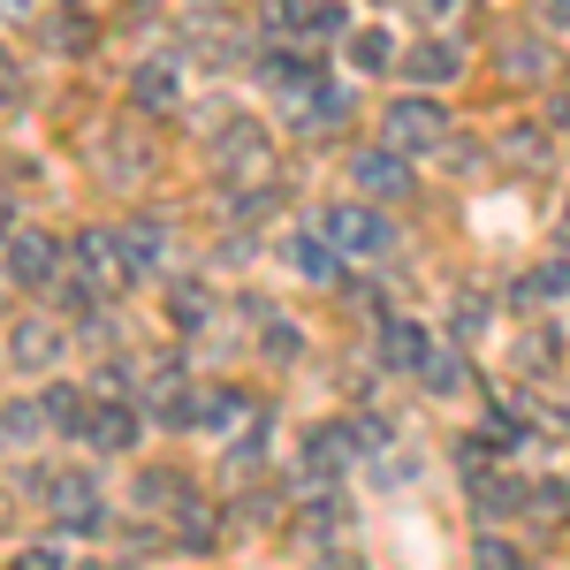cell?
I'll use <instances>...</instances> for the list:
<instances>
[{
	"mask_svg": "<svg viewBox=\"0 0 570 570\" xmlns=\"http://www.w3.org/2000/svg\"><path fill=\"white\" fill-rule=\"evenodd\" d=\"M214 168L228 183H266V168H274V137H266L259 122H228V130L214 137Z\"/></svg>",
	"mask_w": 570,
	"mask_h": 570,
	"instance_id": "1",
	"label": "cell"
},
{
	"mask_svg": "<svg viewBox=\"0 0 570 570\" xmlns=\"http://www.w3.org/2000/svg\"><path fill=\"white\" fill-rule=\"evenodd\" d=\"M441 130H449V115H441V99H395L389 115H381V137H389L395 153H434Z\"/></svg>",
	"mask_w": 570,
	"mask_h": 570,
	"instance_id": "2",
	"label": "cell"
},
{
	"mask_svg": "<svg viewBox=\"0 0 570 570\" xmlns=\"http://www.w3.org/2000/svg\"><path fill=\"white\" fill-rule=\"evenodd\" d=\"M69 252H77V274H85L91 289H122V282H137L130 259H122V236H115V228H85Z\"/></svg>",
	"mask_w": 570,
	"mask_h": 570,
	"instance_id": "3",
	"label": "cell"
},
{
	"mask_svg": "<svg viewBox=\"0 0 570 570\" xmlns=\"http://www.w3.org/2000/svg\"><path fill=\"white\" fill-rule=\"evenodd\" d=\"M320 228H327L343 252H357V259H381V252H389V220H381V206H365V198H357V206H335Z\"/></svg>",
	"mask_w": 570,
	"mask_h": 570,
	"instance_id": "4",
	"label": "cell"
},
{
	"mask_svg": "<svg viewBox=\"0 0 570 570\" xmlns=\"http://www.w3.org/2000/svg\"><path fill=\"white\" fill-rule=\"evenodd\" d=\"M0 266H8V282L39 289V282L61 274V252H53V236H39V228H16V236H8V252H0Z\"/></svg>",
	"mask_w": 570,
	"mask_h": 570,
	"instance_id": "5",
	"label": "cell"
},
{
	"mask_svg": "<svg viewBox=\"0 0 570 570\" xmlns=\"http://www.w3.org/2000/svg\"><path fill=\"white\" fill-rule=\"evenodd\" d=\"M289 122H297L305 137L343 130V122H351V85H305V91H297V107H289Z\"/></svg>",
	"mask_w": 570,
	"mask_h": 570,
	"instance_id": "6",
	"label": "cell"
},
{
	"mask_svg": "<svg viewBox=\"0 0 570 570\" xmlns=\"http://www.w3.org/2000/svg\"><path fill=\"white\" fill-rule=\"evenodd\" d=\"M46 494H53V518H61V532H107V510H99V487H91L85 472L53 480Z\"/></svg>",
	"mask_w": 570,
	"mask_h": 570,
	"instance_id": "7",
	"label": "cell"
},
{
	"mask_svg": "<svg viewBox=\"0 0 570 570\" xmlns=\"http://www.w3.org/2000/svg\"><path fill=\"white\" fill-rule=\"evenodd\" d=\"M8 357H16L23 373H46V365L61 357V320H46V312L16 320V327H8Z\"/></svg>",
	"mask_w": 570,
	"mask_h": 570,
	"instance_id": "8",
	"label": "cell"
},
{
	"mask_svg": "<svg viewBox=\"0 0 570 570\" xmlns=\"http://www.w3.org/2000/svg\"><path fill=\"white\" fill-rule=\"evenodd\" d=\"M351 183H357V198L381 206V198H403V190H411V168L395 160V145H381V153H357L351 160Z\"/></svg>",
	"mask_w": 570,
	"mask_h": 570,
	"instance_id": "9",
	"label": "cell"
},
{
	"mask_svg": "<svg viewBox=\"0 0 570 570\" xmlns=\"http://www.w3.org/2000/svg\"><path fill=\"white\" fill-rule=\"evenodd\" d=\"M357 464V434L351 426H320V434H305V480H343V472H351Z\"/></svg>",
	"mask_w": 570,
	"mask_h": 570,
	"instance_id": "10",
	"label": "cell"
},
{
	"mask_svg": "<svg viewBox=\"0 0 570 570\" xmlns=\"http://www.w3.org/2000/svg\"><path fill=\"white\" fill-rule=\"evenodd\" d=\"M289 266H297L305 282H320V289H327V282H343V244H335L327 228H305V236L289 244Z\"/></svg>",
	"mask_w": 570,
	"mask_h": 570,
	"instance_id": "11",
	"label": "cell"
},
{
	"mask_svg": "<svg viewBox=\"0 0 570 570\" xmlns=\"http://www.w3.org/2000/svg\"><path fill=\"white\" fill-rule=\"evenodd\" d=\"M403 69H411L419 85L434 91V85H456V77H464V53H456L449 39H419L411 53H403Z\"/></svg>",
	"mask_w": 570,
	"mask_h": 570,
	"instance_id": "12",
	"label": "cell"
},
{
	"mask_svg": "<svg viewBox=\"0 0 570 570\" xmlns=\"http://www.w3.org/2000/svg\"><path fill=\"white\" fill-rule=\"evenodd\" d=\"M373 357H381L389 373H419V357H426V327H411V320H381Z\"/></svg>",
	"mask_w": 570,
	"mask_h": 570,
	"instance_id": "13",
	"label": "cell"
},
{
	"mask_svg": "<svg viewBox=\"0 0 570 570\" xmlns=\"http://www.w3.org/2000/svg\"><path fill=\"white\" fill-rule=\"evenodd\" d=\"M130 107L168 115V107H176V69H168V61H137L130 69Z\"/></svg>",
	"mask_w": 570,
	"mask_h": 570,
	"instance_id": "14",
	"label": "cell"
},
{
	"mask_svg": "<svg viewBox=\"0 0 570 570\" xmlns=\"http://www.w3.org/2000/svg\"><path fill=\"white\" fill-rule=\"evenodd\" d=\"M494 69L518 77V85H532V77H548V46L532 39V31H510V39L494 46Z\"/></svg>",
	"mask_w": 570,
	"mask_h": 570,
	"instance_id": "15",
	"label": "cell"
},
{
	"mask_svg": "<svg viewBox=\"0 0 570 570\" xmlns=\"http://www.w3.org/2000/svg\"><path fill=\"white\" fill-rule=\"evenodd\" d=\"M137 434H145V419H137L130 403H99V411H91V441H99V449L122 456V449H137Z\"/></svg>",
	"mask_w": 570,
	"mask_h": 570,
	"instance_id": "16",
	"label": "cell"
},
{
	"mask_svg": "<svg viewBox=\"0 0 570 570\" xmlns=\"http://www.w3.org/2000/svg\"><path fill=\"white\" fill-rule=\"evenodd\" d=\"M39 403H46V426H53V434H91V411H99V403H91L85 389H46Z\"/></svg>",
	"mask_w": 570,
	"mask_h": 570,
	"instance_id": "17",
	"label": "cell"
},
{
	"mask_svg": "<svg viewBox=\"0 0 570 570\" xmlns=\"http://www.w3.org/2000/svg\"><path fill=\"white\" fill-rule=\"evenodd\" d=\"M168 525H176V548H190V556H206V548H214V540H220L214 510H206V502H190V494H183V502H176V518H168Z\"/></svg>",
	"mask_w": 570,
	"mask_h": 570,
	"instance_id": "18",
	"label": "cell"
},
{
	"mask_svg": "<svg viewBox=\"0 0 570 570\" xmlns=\"http://www.w3.org/2000/svg\"><path fill=\"white\" fill-rule=\"evenodd\" d=\"M419 381L434 395H456L464 389V357H456V343H426V357H419Z\"/></svg>",
	"mask_w": 570,
	"mask_h": 570,
	"instance_id": "19",
	"label": "cell"
},
{
	"mask_svg": "<svg viewBox=\"0 0 570 570\" xmlns=\"http://www.w3.org/2000/svg\"><path fill=\"white\" fill-rule=\"evenodd\" d=\"M145 168H153V145L145 137H107V168H99L107 183H137Z\"/></svg>",
	"mask_w": 570,
	"mask_h": 570,
	"instance_id": "20",
	"label": "cell"
},
{
	"mask_svg": "<svg viewBox=\"0 0 570 570\" xmlns=\"http://www.w3.org/2000/svg\"><path fill=\"white\" fill-rule=\"evenodd\" d=\"M556 297H570V259H548L518 282V305H556Z\"/></svg>",
	"mask_w": 570,
	"mask_h": 570,
	"instance_id": "21",
	"label": "cell"
},
{
	"mask_svg": "<svg viewBox=\"0 0 570 570\" xmlns=\"http://www.w3.org/2000/svg\"><path fill=\"white\" fill-rule=\"evenodd\" d=\"M472 494H480V510L487 518H518V510H532V487H518V480H472Z\"/></svg>",
	"mask_w": 570,
	"mask_h": 570,
	"instance_id": "22",
	"label": "cell"
},
{
	"mask_svg": "<svg viewBox=\"0 0 570 570\" xmlns=\"http://www.w3.org/2000/svg\"><path fill=\"white\" fill-rule=\"evenodd\" d=\"M46 434V403H8L0 411V449H23V441Z\"/></svg>",
	"mask_w": 570,
	"mask_h": 570,
	"instance_id": "23",
	"label": "cell"
},
{
	"mask_svg": "<svg viewBox=\"0 0 570 570\" xmlns=\"http://www.w3.org/2000/svg\"><path fill=\"white\" fill-rule=\"evenodd\" d=\"M115 236H122L130 274H153V259H160V220H130V228H115Z\"/></svg>",
	"mask_w": 570,
	"mask_h": 570,
	"instance_id": "24",
	"label": "cell"
},
{
	"mask_svg": "<svg viewBox=\"0 0 570 570\" xmlns=\"http://www.w3.org/2000/svg\"><path fill=\"white\" fill-rule=\"evenodd\" d=\"M403 53H395V39L389 31H357L351 39V69H365V77H381V69H395Z\"/></svg>",
	"mask_w": 570,
	"mask_h": 570,
	"instance_id": "25",
	"label": "cell"
},
{
	"mask_svg": "<svg viewBox=\"0 0 570 570\" xmlns=\"http://www.w3.org/2000/svg\"><path fill=\"white\" fill-rule=\"evenodd\" d=\"M305 532H312V540H327V532H343V502H335L327 487H320V494L305 502Z\"/></svg>",
	"mask_w": 570,
	"mask_h": 570,
	"instance_id": "26",
	"label": "cell"
},
{
	"mask_svg": "<svg viewBox=\"0 0 570 570\" xmlns=\"http://www.w3.org/2000/svg\"><path fill=\"white\" fill-rule=\"evenodd\" d=\"M556 357H563V335H548V327H540V335H525V351H518V365H525V373H548Z\"/></svg>",
	"mask_w": 570,
	"mask_h": 570,
	"instance_id": "27",
	"label": "cell"
},
{
	"mask_svg": "<svg viewBox=\"0 0 570 570\" xmlns=\"http://www.w3.org/2000/svg\"><path fill=\"white\" fill-rule=\"evenodd\" d=\"M266 357H274V365H289V357L305 351V335H297V327H289V320H266V343H259Z\"/></svg>",
	"mask_w": 570,
	"mask_h": 570,
	"instance_id": "28",
	"label": "cell"
},
{
	"mask_svg": "<svg viewBox=\"0 0 570 570\" xmlns=\"http://www.w3.org/2000/svg\"><path fill=\"white\" fill-rule=\"evenodd\" d=\"M502 153H510L518 168H540V160H548V137H540V130H510V137H502Z\"/></svg>",
	"mask_w": 570,
	"mask_h": 570,
	"instance_id": "29",
	"label": "cell"
},
{
	"mask_svg": "<svg viewBox=\"0 0 570 570\" xmlns=\"http://www.w3.org/2000/svg\"><path fill=\"white\" fill-rule=\"evenodd\" d=\"M441 168H449V176H480V145H472V137H449V145H441Z\"/></svg>",
	"mask_w": 570,
	"mask_h": 570,
	"instance_id": "30",
	"label": "cell"
},
{
	"mask_svg": "<svg viewBox=\"0 0 570 570\" xmlns=\"http://www.w3.org/2000/svg\"><path fill=\"white\" fill-rule=\"evenodd\" d=\"M244 411H252V403H244L236 389H214V395H206V426H236Z\"/></svg>",
	"mask_w": 570,
	"mask_h": 570,
	"instance_id": "31",
	"label": "cell"
},
{
	"mask_svg": "<svg viewBox=\"0 0 570 570\" xmlns=\"http://www.w3.org/2000/svg\"><path fill=\"white\" fill-rule=\"evenodd\" d=\"M53 305H61V312H85L91 305V282H85V274H53Z\"/></svg>",
	"mask_w": 570,
	"mask_h": 570,
	"instance_id": "32",
	"label": "cell"
},
{
	"mask_svg": "<svg viewBox=\"0 0 570 570\" xmlns=\"http://www.w3.org/2000/svg\"><path fill=\"white\" fill-rule=\"evenodd\" d=\"M532 510H540V518H570V487H563V480L532 487Z\"/></svg>",
	"mask_w": 570,
	"mask_h": 570,
	"instance_id": "33",
	"label": "cell"
},
{
	"mask_svg": "<svg viewBox=\"0 0 570 570\" xmlns=\"http://www.w3.org/2000/svg\"><path fill=\"white\" fill-rule=\"evenodd\" d=\"M480 570H525V563H518V548H510V540H494V532H487V540H480Z\"/></svg>",
	"mask_w": 570,
	"mask_h": 570,
	"instance_id": "34",
	"label": "cell"
},
{
	"mask_svg": "<svg viewBox=\"0 0 570 570\" xmlns=\"http://www.w3.org/2000/svg\"><path fill=\"white\" fill-rule=\"evenodd\" d=\"M53 46H61V53H85V46H91V23H85V16H69V23H53Z\"/></svg>",
	"mask_w": 570,
	"mask_h": 570,
	"instance_id": "35",
	"label": "cell"
},
{
	"mask_svg": "<svg viewBox=\"0 0 570 570\" xmlns=\"http://www.w3.org/2000/svg\"><path fill=\"white\" fill-rule=\"evenodd\" d=\"M266 518H274V502H266V494H244V502H236V532L266 525Z\"/></svg>",
	"mask_w": 570,
	"mask_h": 570,
	"instance_id": "36",
	"label": "cell"
},
{
	"mask_svg": "<svg viewBox=\"0 0 570 570\" xmlns=\"http://www.w3.org/2000/svg\"><path fill=\"white\" fill-rule=\"evenodd\" d=\"M176 320H183V327H198V320H206V289H198V282L176 289Z\"/></svg>",
	"mask_w": 570,
	"mask_h": 570,
	"instance_id": "37",
	"label": "cell"
},
{
	"mask_svg": "<svg viewBox=\"0 0 570 570\" xmlns=\"http://www.w3.org/2000/svg\"><path fill=\"white\" fill-rule=\"evenodd\" d=\"M305 31H320V39H335V31H343V8H335V0H320V8L305 16Z\"/></svg>",
	"mask_w": 570,
	"mask_h": 570,
	"instance_id": "38",
	"label": "cell"
},
{
	"mask_svg": "<svg viewBox=\"0 0 570 570\" xmlns=\"http://www.w3.org/2000/svg\"><path fill=\"white\" fill-rule=\"evenodd\" d=\"M16 570H61V556H53V548H31V556H23Z\"/></svg>",
	"mask_w": 570,
	"mask_h": 570,
	"instance_id": "39",
	"label": "cell"
},
{
	"mask_svg": "<svg viewBox=\"0 0 570 570\" xmlns=\"http://www.w3.org/2000/svg\"><path fill=\"white\" fill-rule=\"evenodd\" d=\"M419 8H426V16H449V8H456V0H419Z\"/></svg>",
	"mask_w": 570,
	"mask_h": 570,
	"instance_id": "40",
	"label": "cell"
},
{
	"mask_svg": "<svg viewBox=\"0 0 570 570\" xmlns=\"http://www.w3.org/2000/svg\"><path fill=\"white\" fill-rule=\"evenodd\" d=\"M563 244H570V206H563Z\"/></svg>",
	"mask_w": 570,
	"mask_h": 570,
	"instance_id": "41",
	"label": "cell"
},
{
	"mask_svg": "<svg viewBox=\"0 0 570 570\" xmlns=\"http://www.w3.org/2000/svg\"><path fill=\"white\" fill-rule=\"evenodd\" d=\"M0 228H8V198H0Z\"/></svg>",
	"mask_w": 570,
	"mask_h": 570,
	"instance_id": "42",
	"label": "cell"
},
{
	"mask_svg": "<svg viewBox=\"0 0 570 570\" xmlns=\"http://www.w3.org/2000/svg\"><path fill=\"white\" fill-rule=\"evenodd\" d=\"M0 518H8V502H0Z\"/></svg>",
	"mask_w": 570,
	"mask_h": 570,
	"instance_id": "43",
	"label": "cell"
},
{
	"mask_svg": "<svg viewBox=\"0 0 570 570\" xmlns=\"http://www.w3.org/2000/svg\"><path fill=\"white\" fill-rule=\"evenodd\" d=\"M115 570H130V563H115Z\"/></svg>",
	"mask_w": 570,
	"mask_h": 570,
	"instance_id": "44",
	"label": "cell"
}]
</instances>
